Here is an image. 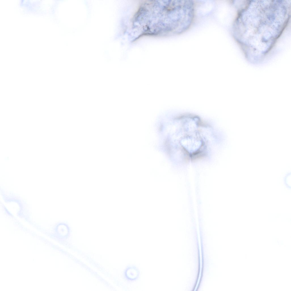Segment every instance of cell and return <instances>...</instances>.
Wrapping results in <instances>:
<instances>
[{
    "label": "cell",
    "instance_id": "7a4b0ae2",
    "mask_svg": "<svg viewBox=\"0 0 291 291\" xmlns=\"http://www.w3.org/2000/svg\"><path fill=\"white\" fill-rule=\"evenodd\" d=\"M284 182L286 186L288 188H290L291 186V178L290 174L287 175L285 177Z\"/></svg>",
    "mask_w": 291,
    "mask_h": 291
},
{
    "label": "cell",
    "instance_id": "6da1fadb",
    "mask_svg": "<svg viewBox=\"0 0 291 291\" xmlns=\"http://www.w3.org/2000/svg\"><path fill=\"white\" fill-rule=\"evenodd\" d=\"M140 275V272L138 268L133 266L127 267L124 272L125 278L128 281H132L138 279Z\"/></svg>",
    "mask_w": 291,
    "mask_h": 291
}]
</instances>
